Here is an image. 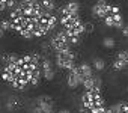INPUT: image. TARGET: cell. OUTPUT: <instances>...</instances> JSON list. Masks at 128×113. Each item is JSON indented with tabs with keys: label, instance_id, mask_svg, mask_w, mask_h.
I'll return each instance as SVG.
<instances>
[{
	"label": "cell",
	"instance_id": "cell-1",
	"mask_svg": "<svg viewBox=\"0 0 128 113\" xmlns=\"http://www.w3.org/2000/svg\"><path fill=\"white\" fill-rule=\"evenodd\" d=\"M41 53H27L23 56L8 53L2 56V76L3 82H6L12 89L18 92H24L29 88H35L41 83Z\"/></svg>",
	"mask_w": 128,
	"mask_h": 113
},
{
	"label": "cell",
	"instance_id": "cell-2",
	"mask_svg": "<svg viewBox=\"0 0 128 113\" xmlns=\"http://www.w3.org/2000/svg\"><path fill=\"white\" fill-rule=\"evenodd\" d=\"M12 32H17L24 39L42 38L48 32H51L59 18L56 14L45 12L41 8L39 0L29 5H18L9 14Z\"/></svg>",
	"mask_w": 128,
	"mask_h": 113
},
{
	"label": "cell",
	"instance_id": "cell-3",
	"mask_svg": "<svg viewBox=\"0 0 128 113\" xmlns=\"http://www.w3.org/2000/svg\"><path fill=\"white\" fill-rule=\"evenodd\" d=\"M82 107L89 110L90 113H101L106 110V100L101 92L95 90H84L82 95Z\"/></svg>",
	"mask_w": 128,
	"mask_h": 113
},
{
	"label": "cell",
	"instance_id": "cell-4",
	"mask_svg": "<svg viewBox=\"0 0 128 113\" xmlns=\"http://www.w3.org/2000/svg\"><path fill=\"white\" fill-rule=\"evenodd\" d=\"M77 56L72 50H66V51H60V53H56V65L59 70H65V71H70L72 70L77 64Z\"/></svg>",
	"mask_w": 128,
	"mask_h": 113
},
{
	"label": "cell",
	"instance_id": "cell-5",
	"mask_svg": "<svg viewBox=\"0 0 128 113\" xmlns=\"http://www.w3.org/2000/svg\"><path fill=\"white\" fill-rule=\"evenodd\" d=\"M54 101L50 95H39L32 104V113H53Z\"/></svg>",
	"mask_w": 128,
	"mask_h": 113
},
{
	"label": "cell",
	"instance_id": "cell-6",
	"mask_svg": "<svg viewBox=\"0 0 128 113\" xmlns=\"http://www.w3.org/2000/svg\"><path fill=\"white\" fill-rule=\"evenodd\" d=\"M48 44L51 47V51H54V53L71 50V44H70V41H68V38H66V35H65V32H63V30L56 32L51 36V39L48 41Z\"/></svg>",
	"mask_w": 128,
	"mask_h": 113
},
{
	"label": "cell",
	"instance_id": "cell-7",
	"mask_svg": "<svg viewBox=\"0 0 128 113\" xmlns=\"http://www.w3.org/2000/svg\"><path fill=\"white\" fill-rule=\"evenodd\" d=\"M102 21H104V24L107 27H113V29H122L125 26L124 17H122V12H120V8L116 6V5H112V9H110L108 15Z\"/></svg>",
	"mask_w": 128,
	"mask_h": 113
},
{
	"label": "cell",
	"instance_id": "cell-8",
	"mask_svg": "<svg viewBox=\"0 0 128 113\" xmlns=\"http://www.w3.org/2000/svg\"><path fill=\"white\" fill-rule=\"evenodd\" d=\"M41 76L42 78H45L47 82H51L56 76V70H54V64L51 62V59L48 58V56H44L42 54V58H41Z\"/></svg>",
	"mask_w": 128,
	"mask_h": 113
},
{
	"label": "cell",
	"instance_id": "cell-9",
	"mask_svg": "<svg viewBox=\"0 0 128 113\" xmlns=\"http://www.w3.org/2000/svg\"><path fill=\"white\" fill-rule=\"evenodd\" d=\"M110 9H112V5H110L108 2H106V0H98V2L92 6V14H94L96 18L104 20V18L108 15Z\"/></svg>",
	"mask_w": 128,
	"mask_h": 113
},
{
	"label": "cell",
	"instance_id": "cell-10",
	"mask_svg": "<svg viewBox=\"0 0 128 113\" xmlns=\"http://www.w3.org/2000/svg\"><path fill=\"white\" fill-rule=\"evenodd\" d=\"M82 86L84 88V90H95V92H101V88H102V80L100 76H90L88 78L83 80Z\"/></svg>",
	"mask_w": 128,
	"mask_h": 113
},
{
	"label": "cell",
	"instance_id": "cell-11",
	"mask_svg": "<svg viewBox=\"0 0 128 113\" xmlns=\"http://www.w3.org/2000/svg\"><path fill=\"white\" fill-rule=\"evenodd\" d=\"M82 83H83V80L80 78V76H78V72H77V70H76V66H74L72 70L68 71V76H66V84H68L70 89H76V88H78Z\"/></svg>",
	"mask_w": 128,
	"mask_h": 113
},
{
	"label": "cell",
	"instance_id": "cell-12",
	"mask_svg": "<svg viewBox=\"0 0 128 113\" xmlns=\"http://www.w3.org/2000/svg\"><path fill=\"white\" fill-rule=\"evenodd\" d=\"M5 107H6V110H9V112H18L21 107H23V100L20 98V96H17V95H12V96H9L8 100H6V104H5Z\"/></svg>",
	"mask_w": 128,
	"mask_h": 113
},
{
	"label": "cell",
	"instance_id": "cell-13",
	"mask_svg": "<svg viewBox=\"0 0 128 113\" xmlns=\"http://www.w3.org/2000/svg\"><path fill=\"white\" fill-rule=\"evenodd\" d=\"M76 70H77V72H78V76H80L82 80H84V78L94 76V68H92V65H89L88 62H82V64L76 65Z\"/></svg>",
	"mask_w": 128,
	"mask_h": 113
},
{
	"label": "cell",
	"instance_id": "cell-14",
	"mask_svg": "<svg viewBox=\"0 0 128 113\" xmlns=\"http://www.w3.org/2000/svg\"><path fill=\"white\" fill-rule=\"evenodd\" d=\"M41 3V8L45 11V12H50V14H56L57 11V3L54 0H39Z\"/></svg>",
	"mask_w": 128,
	"mask_h": 113
},
{
	"label": "cell",
	"instance_id": "cell-15",
	"mask_svg": "<svg viewBox=\"0 0 128 113\" xmlns=\"http://www.w3.org/2000/svg\"><path fill=\"white\" fill-rule=\"evenodd\" d=\"M112 113H128V102L126 101H118L116 104L108 107Z\"/></svg>",
	"mask_w": 128,
	"mask_h": 113
},
{
	"label": "cell",
	"instance_id": "cell-16",
	"mask_svg": "<svg viewBox=\"0 0 128 113\" xmlns=\"http://www.w3.org/2000/svg\"><path fill=\"white\" fill-rule=\"evenodd\" d=\"M60 11L70 12V14H80V3L78 2H68L65 6H62Z\"/></svg>",
	"mask_w": 128,
	"mask_h": 113
},
{
	"label": "cell",
	"instance_id": "cell-17",
	"mask_svg": "<svg viewBox=\"0 0 128 113\" xmlns=\"http://www.w3.org/2000/svg\"><path fill=\"white\" fill-rule=\"evenodd\" d=\"M92 68L95 70V71H102L104 68H106V60L104 59H101V58H95L94 60H92Z\"/></svg>",
	"mask_w": 128,
	"mask_h": 113
},
{
	"label": "cell",
	"instance_id": "cell-18",
	"mask_svg": "<svg viewBox=\"0 0 128 113\" xmlns=\"http://www.w3.org/2000/svg\"><path fill=\"white\" fill-rule=\"evenodd\" d=\"M116 59H119L126 68H128V50H124V51H119L118 56H116Z\"/></svg>",
	"mask_w": 128,
	"mask_h": 113
},
{
	"label": "cell",
	"instance_id": "cell-19",
	"mask_svg": "<svg viewBox=\"0 0 128 113\" xmlns=\"http://www.w3.org/2000/svg\"><path fill=\"white\" fill-rule=\"evenodd\" d=\"M114 45H116L114 38H112V36H106V38L102 39V47H106V48H114Z\"/></svg>",
	"mask_w": 128,
	"mask_h": 113
},
{
	"label": "cell",
	"instance_id": "cell-20",
	"mask_svg": "<svg viewBox=\"0 0 128 113\" xmlns=\"http://www.w3.org/2000/svg\"><path fill=\"white\" fill-rule=\"evenodd\" d=\"M0 26H2V29L5 30V33L6 32H12V26H11V21L8 18H3L2 21H0Z\"/></svg>",
	"mask_w": 128,
	"mask_h": 113
},
{
	"label": "cell",
	"instance_id": "cell-21",
	"mask_svg": "<svg viewBox=\"0 0 128 113\" xmlns=\"http://www.w3.org/2000/svg\"><path fill=\"white\" fill-rule=\"evenodd\" d=\"M94 32V24L92 23H84V33H92Z\"/></svg>",
	"mask_w": 128,
	"mask_h": 113
},
{
	"label": "cell",
	"instance_id": "cell-22",
	"mask_svg": "<svg viewBox=\"0 0 128 113\" xmlns=\"http://www.w3.org/2000/svg\"><path fill=\"white\" fill-rule=\"evenodd\" d=\"M120 30H122V35H124L125 38H128V24H125V26H124Z\"/></svg>",
	"mask_w": 128,
	"mask_h": 113
},
{
	"label": "cell",
	"instance_id": "cell-23",
	"mask_svg": "<svg viewBox=\"0 0 128 113\" xmlns=\"http://www.w3.org/2000/svg\"><path fill=\"white\" fill-rule=\"evenodd\" d=\"M5 11H8V8H6V5H5L3 2H0V12H5Z\"/></svg>",
	"mask_w": 128,
	"mask_h": 113
},
{
	"label": "cell",
	"instance_id": "cell-24",
	"mask_svg": "<svg viewBox=\"0 0 128 113\" xmlns=\"http://www.w3.org/2000/svg\"><path fill=\"white\" fill-rule=\"evenodd\" d=\"M3 36H5V30L2 29V26H0V39H2Z\"/></svg>",
	"mask_w": 128,
	"mask_h": 113
},
{
	"label": "cell",
	"instance_id": "cell-25",
	"mask_svg": "<svg viewBox=\"0 0 128 113\" xmlns=\"http://www.w3.org/2000/svg\"><path fill=\"white\" fill-rule=\"evenodd\" d=\"M80 113H90L89 110H86L84 107H80Z\"/></svg>",
	"mask_w": 128,
	"mask_h": 113
},
{
	"label": "cell",
	"instance_id": "cell-26",
	"mask_svg": "<svg viewBox=\"0 0 128 113\" xmlns=\"http://www.w3.org/2000/svg\"><path fill=\"white\" fill-rule=\"evenodd\" d=\"M101 113H112V110H110L108 107H106V110H104V112H101Z\"/></svg>",
	"mask_w": 128,
	"mask_h": 113
},
{
	"label": "cell",
	"instance_id": "cell-27",
	"mask_svg": "<svg viewBox=\"0 0 128 113\" xmlns=\"http://www.w3.org/2000/svg\"><path fill=\"white\" fill-rule=\"evenodd\" d=\"M126 92H128V86H126Z\"/></svg>",
	"mask_w": 128,
	"mask_h": 113
}]
</instances>
